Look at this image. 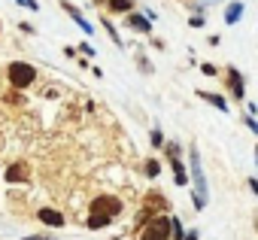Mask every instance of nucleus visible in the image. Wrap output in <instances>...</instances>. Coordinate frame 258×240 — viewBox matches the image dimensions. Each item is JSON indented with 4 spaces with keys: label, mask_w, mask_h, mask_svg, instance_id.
Returning <instances> with one entry per match:
<instances>
[{
    "label": "nucleus",
    "mask_w": 258,
    "mask_h": 240,
    "mask_svg": "<svg viewBox=\"0 0 258 240\" xmlns=\"http://www.w3.org/2000/svg\"><path fill=\"white\" fill-rule=\"evenodd\" d=\"M188 179L195 183V189H191V204H195V210L201 213V210L210 204V189H207V176H204V164H201L198 146L188 149Z\"/></svg>",
    "instance_id": "nucleus-1"
},
{
    "label": "nucleus",
    "mask_w": 258,
    "mask_h": 240,
    "mask_svg": "<svg viewBox=\"0 0 258 240\" xmlns=\"http://www.w3.org/2000/svg\"><path fill=\"white\" fill-rule=\"evenodd\" d=\"M7 79H10L13 88L22 91V88H28V85L37 82V67L28 64V61H10L7 64Z\"/></svg>",
    "instance_id": "nucleus-2"
},
{
    "label": "nucleus",
    "mask_w": 258,
    "mask_h": 240,
    "mask_svg": "<svg viewBox=\"0 0 258 240\" xmlns=\"http://www.w3.org/2000/svg\"><path fill=\"white\" fill-rule=\"evenodd\" d=\"M140 240H170V216H152L140 228Z\"/></svg>",
    "instance_id": "nucleus-3"
},
{
    "label": "nucleus",
    "mask_w": 258,
    "mask_h": 240,
    "mask_svg": "<svg viewBox=\"0 0 258 240\" xmlns=\"http://www.w3.org/2000/svg\"><path fill=\"white\" fill-rule=\"evenodd\" d=\"M121 198H112V195H100V198H94L91 201V207H88V213H103V216H118L121 213Z\"/></svg>",
    "instance_id": "nucleus-4"
},
{
    "label": "nucleus",
    "mask_w": 258,
    "mask_h": 240,
    "mask_svg": "<svg viewBox=\"0 0 258 240\" xmlns=\"http://www.w3.org/2000/svg\"><path fill=\"white\" fill-rule=\"evenodd\" d=\"M225 82H228V91L234 100H246V82H243V73L237 67H225Z\"/></svg>",
    "instance_id": "nucleus-5"
},
{
    "label": "nucleus",
    "mask_w": 258,
    "mask_h": 240,
    "mask_svg": "<svg viewBox=\"0 0 258 240\" xmlns=\"http://www.w3.org/2000/svg\"><path fill=\"white\" fill-rule=\"evenodd\" d=\"M124 25L131 28L134 34H146V37L152 34V22H149V19H146L143 13H137V10H131V13L124 16Z\"/></svg>",
    "instance_id": "nucleus-6"
},
{
    "label": "nucleus",
    "mask_w": 258,
    "mask_h": 240,
    "mask_svg": "<svg viewBox=\"0 0 258 240\" xmlns=\"http://www.w3.org/2000/svg\"><path fill=\"white\" fill-rule=\"evenodd\" d=\"M61 10H64V13H67V16H70V19H73V22H76V25L82 28V34H85V37H91V34H94L91 22H88V19H85V16H82V13H79V10H76L73 4H70V0H61Z\"/></svg>",
    "instance_id": "nucleus-7"
},
{
    "label": "nucleus",
    "mask_w": 258,
    "mask_h": 240,
    "mask_svg": "<svg viewBox=\"0 0 258 240\" xmlns=\"http://www.w3.org/2000/svg\"><path fill=\"white\" fill-rule=\"evenodd\" d=\"M37 219L43 225H49V228H64V213L55 210V207H40L37 210Z\"/></svg>",
    "instance_id": "nucleus-8"
},
{
    "label": "nucleus",
    "mask_w": 258,
    "mask_h": 240,
    "mask_svg": "<svg viewBox=\"0 0 258 240\" xmlns=\"http://www.w3.org/2000/svg\"><path fill=\"white\" fill-rule=\"evenodd\" d=\"M4 176H7V183H10V186H13V183H28V179H31V173H28V164H25V161L10 164Z\"/></svg>",
    "instance_id": "nucleus-9"
},
{
    "label": "nucleus",
    "mask_w": 258,
    "mask_h": 240,
    "mask_svg": "<svg viewBox=\"0 0 258 240\" xmlns=\"http://www.w3.org/2000/svg\"><path fill=\"white\" fill-rule=\"evenodd\" d=\"M246 7H243V0H228L225 4V25H237L243 19Z\"/></svg>",
    "instance_id": "nucleus-10"
},
{
    "label": "nucleus",
    "mask_w": 258,
    "mask_h": 240,
    "mask_svg": "<svg viewBox=\"0 0 258 240\" xmlns=\"http://www.w3.org/2000/svg\"><path fill=\"white\" fill-rule=\"evenodd\" d=\"M103 7L109 10V16H127V13L137 7V0H106Z\"/></svg>",
    "instance_id": "nucleus-11"
},
{
    "label": "nucleus",
    "mask_w": 258,
    "mask_h": 240,
    "mask_svg": "<svg viewBox=\"0 0 258 240\" xmlns=\"http://www.w3.org/2000/svg\"><path fill=\"white\" fill-rule=\"evenodd\" d=\"M198 97H201V100H207L210 106H216V109L228 112V100H225L222 94H216V91H198Z\"/></svg>",
    "instance_id": "nucleus-12"
},
{
    "label": "nucleus",
    "mask_w": 258,
    "mask_h": 240,
    "mask_svg": "<svg viewBox=\"0 0 258 240\" xmlns=\"http://www.w3.org/2000/svg\"><path fill=\"white\" fill-rule=\"evenodd\" d=\"M170 167H173V183L176 186H188V170L179 158H170Z\"/></svg>",
    "instance_id": "nucleus-13"
},
{
    "label": "nucleus",
    "mask_w": 258,
    "mask_h": 240,
    "mask_svg": "<svg viewBox=\"0 0 258 240\" xmlns=\"http://www.w3.org/2000/svg\"><path fill=\"white\" fill-rule=\"evenodd\" d=\"M112 222V216H103V213H88V219H85V225L91 228V231H100V228H106Z\"/></svg>",
    "instance_id": "nucleus-14"
},
{
    "label": "nucleus",
    "mask_w": 258,
    "mask_h": 240,
    "mask_svg": "<svg viewBox=\"0 0 258 240\" xmlns=\"http://www.w3.org/2000/svg\"><path fill=\"white\" fill-rule=\"evenodd\" d=\"M100 28H106V37L115 43V46H121V37H118V31H115V25L109 22V16H100Z\"/></svg>",
    "instance_id": "nucleus-15"
},
{
    "label": "nucleus",
    "mask_w": 258,
    "mask_h": 240,
    "mask_svg": "<svg viewBox=\"0 0 258 240\" xmlns=\"http://www.w3.org/2000/svg\"><path fill=\"white\" fill-rule=\"evenodd\" d=\"M143 170H146V176H149V179H155V176L161 173V161H158V158H146Z\"/></svg>",
    "instance_id": "nucleus-16"
},
{
    "label": "nucleus",
    "mask_w": 258,
    "mask_h": 240,
    "mask_svg": "<svg viewBox=\"0 0 258 240\" xmlns=\"http://www.w3.org/2000/svg\"><path fill=\"white\" fill-rule=\"evenodd\" d=\"M161 149H164V155H167V158H179V143H176V140H164V146H161Z\"/></svg>",
    "instance_id": "nucleus-17"
},
{
    "label": "nucleus",
    "mask_w": 258,
    "mask_h": 240,
    "mask_svg": "<svg viewBox=\"0 0 258 240\" xmlns=\"http://www.w3.org/2000/svg\"><path fill=\"white\" fill-rule=\"evenodd\" d=\"M170 237H173V240H182V237H185V231H182V225H179L176 216H170Z\"/></svg>",
    "instance_id": "nucleus-18"
},
{
    "label": "nucleus",
    "mask_w": 258,
    "mask_h": 240,
    "mask_svg": "<svg viewBox=\"0 0 258 240\" xmlns=\"http://www.w3.org/2000/svg\"><path fill=\"white\" fill-rule=\"evenodd\" d=\"M4 100H7V103H13V106H22V103H25V94H22L19 88H13V91L4 97Z\"/></svg>",
    "instance_id": "nucleus-19"
},
{
    "label": "nucleus",
    "mask_w": 258,
    "mask_h": 240,
    "mask_svg": "<svg viewBox=\"0 0 258 240\" xmlns=\"http://www.w3.org/2000/svg\"><path fill=\"white\" fill-rule=\"evenodd\" d=\"M149 143H152V146H155V149H161V146H164V134H161V131H158V128H155V131H152V134H149Z\"/></svg>",
    "instance_id": "nucleus-20"
},
{
    "label": "nucleus",
    "mask_w": 258,
    "mask_h": 240,
    "mask_svg": "<svg viewBox=\"0 0 258 240\" xmlns=\"http://www.w3.org/2000/svg\"><path fill=\"white\" fill-rule=\"evenodd\" d=\"M76 52H82V55H85V58H94V55H97V52H94V46H91V43H82V46H76Z\"/></svg>",
    "instance_id": "nucleus-21"
},
{
    "label": "nucleus",
    "mask_w": 258,
    "mask_h": 240,
    "mask_svg": "<svg viewBox=\"0 0 258 240\" xmlns=\"http://www.w3.org/2000/svg\"><path fill=\"white\" fill-rule=\"evenodd\" d=\"M137 67H140V70H143L146 76L152 73V64H149V58H143V55H137Z\"/></svg>",
    "instance_id": "nucleus-22"
},
{
    "label": "nucleus",
    "mask_w": 258,
    "mask_h": 240,
    "mask_svg": "<svg viewBox=\"0 0 258 240\" xmlns=\"http://www.w3.org/2000/svg\"><path fill=\"white\" fill-rule=\"evenodd\" d=\"M243 125H246V128L252 131V134H258V122L252 118V112H249V115H243Z\"/></svg>",
    "instance_id": "nucleus-23"
},
{
    "label": "nucleus",
    "mask_w": 258,
    "mask_h": 240,
    "mask_svg": "<svg viewBox=\"0 0 258 240\" xmlns=\"http://www.w3.org/2000/svg\"><path fill=\"white\" fill-rule=\"evenodd\" d=\"M13 4H19V7H25V10H40V4H37V0H13Z\"/></svg>",
    "instance_id": "nucleus-24"
},
{
    "label": "nucleus",
    "mask_w": 258,
    "mask_h": 240,
    "mask_svg": "<svg viewBox=\"0 0 258 240\" xmlns=\"http://www.w3.org/2000/svg\"><path fill=\"white\" fill-rule=\"evenodd\" d=\"M188 25H191V28H204V13H191Z\"/></svg>",
    "instance_id": "nucleus-25"
},
{
    "label": "nucleus",
    "mask_w": 258,
    "mask_h": 240,
    "mask_svg": "<svg viewBox=\"0 0 258 240\" xmlns=\"http://www.w3.org/2000/svg\"><path fill=\"white\" fill-rule=\"evenodd\" d=\"M201 73H204V76H219L216 64H201Z\"/></svg>",
    "instance_id": "nucleus-26"
},
{
    "label": "nucleus",
    "mask_w": 258,
    "mask_h": 240,
    "mask_svg": "<svg viewBox=\"0 0 258 240\" xmlns=\"http://www.w3.org/2000/svg\"><path fill=\"white\" fill-rule=\"evenodd\" d=\"M19 28H22V34H34V31H37V28H34V25H28V22H22Z\"/></svg>",
    "instance_id": "nucleus-27"
},
{
    "label": "nucleus",
    "mask_w": 258,
    "mask_h": 240,
    "mask_svg": "<svg viewBox=\"0 0 258 240\" xmlns=\"http://www.w3.org/2000/svg\"><path fill=\"white\" fill-rule=\"evenodd\" d=\"M207 43H210V46H219V43H222V37H219V34H210V37H207Z\"/></svg>",
    "instance_id": "nucleus-28"
},
{
    "label": "nucleus",
    "mask_w": 258,
    "mask_h": 240,
    "mask_svg": "<svg viewBox=\"0 0 258 240\" xmlns=\"http://www.w3.org/2000/svg\"><path fill=\"white\" fill-rule=\"evenodd\" d=\"M25 240H55L52 234H34V237H25Z\"/></svg>",
    "instance_id": "nucleus-29"
},
{
    "label": "nucleus",
    "mask_w": 258,
    "mask_h": 240,
    "mask_svg": "<svg viewBox=\"0 0 258 240\" xmlns=\"http://www.w3.org/2000/svg\"><path fill=\"white\" fill-rule=\"evenodd\" d=\"M249 189H252V192L258 195V179H249Z\"/></svg>",
    "instance_id": "nucleus-30"
},
{
    "label": "nucleus",
    "mask_w": 258,
    "mask_h": 240,
    "mask_svg": "<svg viewBox=\"0 0 258 240\" xmlns=\"http://www.w3.org/2000/svg\"><path fill=\"white\" fill-rule=\"evenodd\" d=\"M182 240H198V231H188V234H185Z\"/></svg>",
    "instance_id": "nucleus-31"
},
{
    "label": "nucleus",
    "mask_w": 258,
    "mask_h": 240,
    "mask_svg": "<svg viewBox=\"0 0 258 240\" xmlns=\"http://www.w3.org/2000/svg\"><path fill=\"white\" fill-rule=\"evenodd\" d=\"M91 4H94V7H103V4H106V0H91Z\"/></svg>",
    "instance_id": "nucleus-32"
},
{
    "label": "nucleus",
    "mask_w": 258,
    "mask_h": 240,
    "mask_svg": "<svg viewBox=\"0 0 258 240\" xmlns=\"http://www.w3.org/2000/svg\"><path fill=\"white\" fill-rule=\"evenodd\" d=\"M255 164H258V146H255Z\"/></svg>",
    "instance_id": "nucleus-33"
},
{
    "label": "nucleus",
    "mask_w": 258,
    "mask_h": 240,
    "mask_svg": "<svg viewBox=\"0 0 258 240\" xmlns=\"http://www.w3.org/2000/svg\"><path fill=\"white\" fill-rule=\"evenodd\" d=\"M255 228H258V222H255Z\"/></svg>",
    "instance_id": "nucleus-34"
}]
</instances>
